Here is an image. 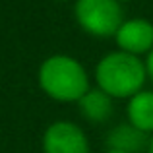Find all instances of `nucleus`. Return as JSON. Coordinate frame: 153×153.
<instances>
[{
	"instance_id": "f257e3e1",
	"label": "nucleus",
	"mask_w": 153,
	"mask_h": 153,
	"mask_svg": "<svg viewBox=\"0 0 153 153\" xmlns=\"http://www.w3.org/2000/svg\"><path fill=\"white\" fill-rule=\"evenodd\" d=\"M37 82L43 93L58 103H78L91 87L83 64L68 54H52L43 60Z\"/></svg>"
},
{
	"instance_id": "f03ea898",
	"label": "nucleus",
	"mask_w": 153,
	"mask_h": 153,
	"mask_svg": "<svg viewBox=\"0 0 153 153\" xmlns=\"http://www.w3.org/2000/svg\"><path fill=\"white\" fill-rule=\"evenodd\" d=\"M147 82L146 64L140 56L122 51L105 54L95 66V83L112 99H130Z\"/></svg>"
},
{
	"instance_id": "7ed1b4c3",
	"label": "nucleus",
	"mask_w": 153,
	"mask_h": 153,
	"mask_svg": "<svg viewBox=\"0 0 153 153\" xmlns=\"http://www.w3.org/2000/svg\"><path fill=\"white\" fill-rule=\"evenodd\" d=\"M74 18L87 35L99 39L114 37L124 22L118 0H74Z\"/></svg>"
},
{
	"instance_id": "20e7f679",
	"label": "nucleus",
	"mask_w": 153,
	"mask_h": 153,
	"mask_svg": "<svg viewBox=\"0 0 153 153\" xmlns=\"http://www.w3.org/2000/svg\"><path fill=\"white\" fill-rule=\"evenodd\" d=\"M43 153H89L85 132L72 120H56L47 126L41 140Z\"/></svg>"
},
{
	"instance_id": "39448f33",
	"label": "nucleus",
	"mask_w": 153,
	"mask_h": 153,
	"mask_svg": "<svg viewBox=\"0 0 153 153\" xmlns=\"http://www.w3.org/2000/svg\"><path fill=\"white\" fill-rule=\"evenodd\" d=\"M114 43L118 51L142 58L153 49V23L146 18L124 19L114 33Z\"/></svg>"
},
{
	"instance_id": "423d86ee",
	"label": "nucleus",
	"mask_w": 153,
	"mask_h": 153,
	"mask_svg": "<svg viewBox=\"0 0 153 153\" xmlns=\"http://www.w3.org/2000/svg\"><path fill=\"white\" fill-rule=\"evenodd\" d=\"M149 138L151 136L140 132L130 122H122V124H116L107 134V146L108 149H120L126 153H142L143 149L147 151Z\"/></svg>"
},
{
	"instance_id": "0eeeda50",
	"label": "nucleus",
	"mask_w": 153,
	"mask_h": 153,
	"mask_svg": "<svg viewBox=\"0 0 153 153\" xmlns=\"http://www.w3.org/2000/svg\"><path fill=\"white\" fill-rule=\"evenodd\" d=\"M128 122L147 136H153V91L142 89L128 99Z\"/></svg>"
},
{
	"instance_id": "6e6552de",
	"label": "nucleus",
	"mask_w": 153,
	"mask_h": 153,
	"mask_svg": "<svg viewBox=\"0 0 153 153\" xmlns=\"http://www.w3.org/2000/svg\"><path fill=\"white\" fill-rule=\"evenodd\" d=\"M78 107L82 116L89 122L99 124L112 116V97L107 95L103 89H99L97 85L87 89V93L78 101Z\"/></svg>"
},
{
	"instance_id": "1a4fd4ad",
	"label": "nucleus",
	"mask_w": 153,
	"mask_h": 153,
	"mask_svg": "<svg viewBox=\"0 0 153 153\" xmlns=\"http://www.w3.org/2000/svg\"><path fill=\"white\" fill-rule=\"evenodd\" d=\"M143 64H146V74H147V79L153 83V49L146 54L143 58Z\"/></svg>"
},
{
	"instance_id": "9d476101",
	"label": "nucleus",
	"mask_w": 153,
	"mask_h": 153,
	"mask_svg": "<svg viewBox=\"0 0 153 153\" xmlns=\"http://www.w3.org/2000/svg\"><path fill=\"white\" fill-rule=\"evenodd\" d=\"M147 153H153V136L149 138V146H147Z\"/></svg>"
},
{
	"instance_id": "9b49d317",
	"label": "nucleus",
	"mask_w": 153,
	"mask_h": 153,
	"mask_svg": "<svg viewBox=\"0 0 153 153\" xmlns=\"http://www.w3.org/2000/svg\"><path fill=\"white\" fill-rule=\"evenodd\" d=\"M107 153H126V151H120V149H107Z\"/></svg>"
},
{
	"instance_id": "f8f14e48",
	"label": "nucleus",
	"mask_w": 153,
	"mask_h": 153,
	"mask_svg": "<svg viewBox=\"0 0 153 153\" xmlns=\"http://www.w3.org/2000/svg\"><path fill=\"white\" fill-rule=\"evenodd\" d=\"M118 2H130V0H118Z\"/></svg>"
},
{
	"instance_id": "ddd939ff",
	"label": "nucleus",
	"mask_w": 153,
	"mask_h": 153,
	"mask_svg": "<svg viewBox=\"0 0 153 153\" xmlns=\"http://www.w3.org/2000/svg\"><path fill=\"white\" fill-rule=\"evenodd\" d=\"M56 2H68V0H56Z\"/></svg>"
}]
</instances>
